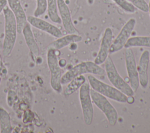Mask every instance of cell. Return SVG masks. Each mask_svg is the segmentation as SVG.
<instances>
[{"mask_svg":"<svg viewBox=\"0 0 150 133\" xmlns=\"http://www.w3.org/2000/svg\"><path fill=\"white\" fill-rule=\"evenodd\" d=\"M7 74H8V70L6 67L5 66V65L4 64L2 56L0 54V76L2 77V78H4L7 76Z\"/></svg>","mask_w":150,"mask_h":133,"instance_id":"cb8c5ba5","label":"cell"},{"mask_svg":"<svg viewBox=\"0 0 150 133\" xmlns=\"http://www.w3.org/2000/svg\"><path fill=\"white\" fill-rule=\"evenodd\" d=\"M94 2V0H87V2L89 5H93Z\"/></svg>","mask_w":150,"mask_h":133,"instance_id":"83f0119b","label":"cell"},{"mask_svg":"<svg viewBox=\"0 0 150 133\" xmlns=\"http://www.w3.org/2000/svg\"><path fill=\"white\" fill-rule=\"evenodd\" d=\"M82 37L79 34H68L62 36L54 40L48 45V48H52L59 50L73 43H77L81 41Z\"/></svg>","mask_w":150,"mask_h":133,"instance_id":"9a60e30c","label":"cell"},{"mask_svg":"<svg viewBox=\"0 0 150 133\" xmlns=\"http://www.w3.org/2000/svg\"><path fill=\"white\" fill-rule=\"evenodd\" d=\"M149 52L147 50H144L139 58L137 70L138 73L139 85L144 89H145L148 85V67L149 63Z\"/></svg>","mask_w":150,"mask_h":133,"instance_id":"4fadbf2b","label":"cell"},{"mask_svg":"<svg viewBox=\"0 0 150 133\" xmlns=\"http://www.w3.org/2000/svg\"><path fill=\"white\" fill-rule=\"evenodd\" d=\"M129 3L133 5L137 9L144 12H148L149 10L148 4L145 0H127Z\"/></svg>","mask_w":150,"mask_h":133,"instance_id":"603a6c76","label":"cell"},{"mask_svg":"<svg viewBox=\"0 0 150 133\" xmlns=\"http://www.w3.org/2000/svg\"><path fill=\"white\" fill-rule=\"evenodd\" d=\"M150 47V36H137L129 37L126 42L124 47Z\"/></svg>","mask_w":150,"mask_h":133,"instance_id":"ac0fdd59","label":"cell"},{"mask_svg":"<svg viewBox=\"0 0 150 133\" xmlns=\"http://www.w3.org/2000/svg\"><path fill=\"white\" fill-rule=\"evenodd\" d=\"M47 11L52 22L57 24L62 23L58 12L57 0H47Z\"/></svg>","mask_w":150,"mask_h":133,"instance_id":"d6986e66","label":"cell"},{"mask_svg":"<svg viewBox=\"0 0 150 133\" xmlns=\"http://www.w3.org/2000/svg\"><path fill=\"white\" fill-rule=\"evenodd\" d=\"M22 33L24 37L26 44L30 52L35 56H38L40 54L39 46L35 39L31 25L28 22L22 29Z\"/></svg>","mask_w":150,"mask_h":133,"instance_id":"2e32d148","label":"cell"},{"mask_svg":"<svg viewBox=\"0 0 150 133\" xmlns=\"http://www.w3.org/2000/svg\"><path fill=\"white\" fill-rule=\"evenodd\" d=\"M36 6L33 12V16L39 17L43 15L47 10V0H36Z\"/></svg>","mask_w":150,"mask_h":133,"instance_id":"7402d4cb","label":"cell"},{"mask_svg":"<svg viewBox=\"0 0 150 133\" xmlns=\"http://www.w3.org/2000/svg\"><path fill=\"white\" fill-rule=\"evenodd\" d=\"M15 97H16V93L12 90L8 91V104L9 106H12L13 102L15 101Z\"/></svg>","mask_w":150,"mask_h":133,"instance_id":"d4e9b609","label":"cell"},{"mask_svg":"<svg viewBox=\"0 0 150 133\" xmlns=\"http://www.w3.org/2000/svg\"><path fill=\"white\" fill-rule=\"evenodd\" d=\"M87 79L92 89L103 96L119 103H125L127 102L128 96L114 86L101 81L91 74L87 76Z\"/></svg>","mask_w":150,"mask_h":133,"instance_id":"3957f363","label":"cell"},{"mask_svg":"<svg viewBox=\"0 0 150 133\" xmlns=\"http://www.w3.org/2000/svg\"><path fill=\"white\" fill-rule=\"evenodd\" d=\"M149 62H150V57H149Z\"/></svg>","mask_w":150,"mask_h":133,"instance_id":"4dcf8cb0","label":"cell"},{"mask_svg":"<svg viewBox=\"0 0 150 133\" xmlns=\"http://www.w3.org/2000/svg\"><path fill=\"white\" fill-rule=\"evenodd\" d=\"M113 33L110 28H107L102 37L100 47L96 57L94 59V63L97 64H101L104 63L110 54V49L112 42Z\"/></svg>","mask_w":150,"mask_h":133,"instance_id":"8fae6325","label":"cell"},{"mask_svg":"<svg viewBox=\"0 0 150 133\" xmlns=\"http://www.w3.org/2000/svg\"><path fill=\"white\" fill-rule=\"evenodd\" d=\"M7 5L6 0H0V13L2 12L4 8Z\"/></svg>","mask_w":150,"mask_h":133,"instance_id":"484cf974","label":"cell"},{"mask_svg":"<svg viewBox=\"0 0 150 133\" xmlns=\"http://www.w3.org/2000/svg\"><path fill=\"white\" fill-rule=\"evenodd\" d=\"M2 77L0 76V84H1V81H2Z\"/></svg>","mask_w":150,"mask_h":133,"instance_id":"f546056e","label":"cell"},{"mask_svg":"<svg viewBox=\"0 0 150 133\" xmlns=\"http://www.w3.org/2000/svg\"><path fill=\"white\" fill-rule=\"evenodd\" d=\"M90 96L92 102L103 112L110 125L114 126L118 120V113L115 107L106 97L92 88L90 89Z\"/></svg>","mask_w":150,"mask_h":133,"instance_id":"8992f818","label":"cell"},{"mask_svg":"<svg viewBox=\"0 0 150 133\" xmlns=\"http://www.w3.org/2000/svg\"><path fill=\"white\" fill-rule=\"evenodd\" d=\"M148 6H149L148 12H149V16H150V0H149V4H148Z\"/></svg>","mask_w":150,"mask_h":133,"instance_id":"f1b7e54d","label":"cell"},{"mask_svg":"<svg viewBox=\"0 0 150 133\" xmlns=\"http://www.w3.org/2000/svg\"><path fill=\"white\" fill-rule=\"evenodd\" d=\"M8 6L13 13L17 25L18 33H22V29L28 23L27 16L20 0H6Z\"/></svg>","mask_w":150,"mask_h":133,"instance_id":"5bb4252c","label":"cell"},{"mask_svg":"<svg viewBox=\"0 0 150 133\" xmlns=\"http://www.w3.org/2000/svg\"><path fill=\"white\" fill-rule=\"evenodd\" d=\"M12 125L10 115L8 111L2 107H0V132L11 133Z\"/></svg>","mask_w":150,"mask_h":133,"instance_id":"ffe728a7","label":"cell"},{"mask_svg":"<svg viewBox=\"0 0 150 133\" xmlns=\"http://www.w3.org/2000/svg\"><path fill=\"white\" fill-rule=\"evenodd\" d=\"M27 21L32 26L43 31L54 37L59 38L63 36V33L57 27L39 17L29 15L27 16Z\"/></svg>","mask_w":150,"mask_h":133,"instance_id":"30bf717a","label":"cell"},{"mask_svg":"<svg viewBox=\"0 0 150 133\" xmlns=\"http://www.w3.org/2000/svg\"><path fill=\"white\" fill-rule=\"evenodd\" d=\"M58 12L64 30L69 34H79V32L74 26L70 9L64 0H57Z\"/></svg>","mask_w":150,"mask_h":133,"instance_id":"7c38bea8","label":"cell"},{"mask_svg":"<svg viewBox=\"0 0 150 133\" xmlns=\"http://www.w3.org/2000/svg\"><path fill=\"white\" fill-rule=\"evenodd\" d=\"M86 81V79L83 75H80L73 80H71L68 84L64 91V96L69 97L75 91H76Z\"/></svg>","mask_w":150,"mask_h":133,"instance_id":"e0dca14e","label":"cell"},{"mask_svg":"<svg viewBox=\"0 0 150 133\" xmlns=\"http://www.w3.org/2000/svg\"><path fill=\"white\" fill-rule=\"evenodd\" d=\"M57 51L52 48L47 49V63L50 74V86L54 91L60 93L62 91V84H61L62 71L61 67L59 64Z\"/></svg>","mask_w":150,"mask_h":133,"instance_id":"5b68a950","label":"cell"},{"mask_svg":"<svg viewBox=\"0 0 150 133\" xmlns=\"http://www.w3.org/2000/svg\"><path fill=\"white\" fill-rule=\"evenodd\" d=\"M92 74L103 76L105 74V70L94 62L87 61L81 62L67 70L61 77V84H68L76 77L84 74Z\"/></svg>","mask_w":150,"mask_h":133,"instance_id":"7a4b0ae2","label":"cell"},{"mask_svg":"<svg viewBox=\"0 0 150 133\" xmlns=\"http://www.w3.org/2000/svg\"><path fill=\"white\" fill-rule=\"evenodd\" d=\"M79 89V100L84 122L87 125H90L93 120L94 108L90 96L91 88L89 83L85 82Z\"/></svg>","mask_w":150,"mask_h":133,"instance_id":"52a82bcc","label":"cell"},{"mask_svg":"<svg viewBox=\"0 0 150 133\" xmlns=\"http://www.w3.org/2000/svg\"><path fill=\"white\" fill-rule=\"evenodd\" d=\"M66 60L64 59H62L60 60H59V64L60 67H64L66 64Z\"/></svg>","mask_w":150,"mask_h":133,"instance_id":"4316f807","label":"cell"},{"mask_svg":"<svg viewBox=\"0 0 150 133\" xmlns=\"http://www.w3.org/2000/svg\"><path fill=\"white\" fill-rule=\"evenodd\" d=\"M125 62L129 85L134 93H135L139 86V81L135 58L131 47L126 48L125 51Z\"/></svg>","mask_w":150,"mask_h":133,"instance_id":"9c48e42d","label":"cell"},{"mask_svg":"<svg viewBox=\"0 0 150 133\" xmlns=\"http://www.w3.org/2000/svg\"><path fill=\"white\" fill-rule=\"evenodd\" d=\"M136 24V20L134 18L129 19L121 28L120 33L112 41L110 49V54L117 52L121 50L130 37Z\"/></svg>","mask_w":150,"mask_h":133,"instance_id":"ba28073f","label":"cell"},{"mask_svg":"<svg viewBox=\"0 0 150 133\" xmlns=\"http://www.w3.org/2000/svg\"><path fill=\"white\" fill-rule=\"evenodd\" d=\"M123 11L129 13H133L136 12L137 8L129 3L127 0H112Z\"/></svg>","mask_w":150,"mask_h":133,"instance_id":"44dd1931","label":"cell"},{"mask_svg":"<svg viewBox=\"0 0 150 133\" xmlns=\"http://www.w3.org/2000/svg\"><path fill=\"white\" fill-rule=\"evenodd\" d=\"M104 67L107 76L112 85L127 96H133L134 91L130 85L120 75L113 61L109 56L104 62Z\"/></svg>","mask_w":150,"mask_h":133,"instance_id":"277c9868","label":"cell"},{"mask_svg":"<svg viewBox=\"0 0 150 133\" xmlns=\"http://www.w3.org/2000/svg\"><path fill=\"white\" fill-rule=\"evenodd\" d=\"M4 16L5 36L2 44V55L5 57L10 56L15 46L17 37V25L15 17L6 5L2 11Z\"/></svg>","mask_w":150,"mask_h":133,"instance_id":"6da1fadb","label":"cell"}]
</instances>
